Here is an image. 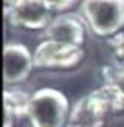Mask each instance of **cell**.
Masks as SVG:
<instances>
[{"instance_id": "6da1fadb", "label": "cell", "mask_w": 124, "mask_h": 127, "mask_svg": "<svg viewBox=\"0 0 124 127\" xmlns=\"http://www.w3.org/2000/svg\"><path fill=\"white\" fill-rule=\"evenodd\" d=\"M69 113V100L58 89L42 87L29 98L27 120L31 127H66Z\"/></svg>"}, {"instance_id": "7a4b0ae2", "label": "cell", "mask_w": 124, "mask_h": 127, "mask_svg": "<svg viewBox=\"0 0 124 127\" xmlns=\"http://www.w3.org/2000/svg\"><path fill=\"white\" fill-rule=\"evenodd\" d=\"M80 9L86 24L97 36L111 38L124 26V0H86Z\"/></svg>"}, {"instance_id": "9c48e42d", "label": "cell", "mask_w": 124, "mask_h": 127, "mask_svg": "<svg viewBox=\"0 0 124 127\" xmlns=\"http://www.w3.org/2000/svg\"><path fill=\"white\" fill-rule=\"evenodd\" d=\"M102 78L106 85H111L124 100V64L117 62L102 69Z\"/></svg>"}, {"instance_id": "7c38bea8", "label": "cell", "mask_w": 124, "mask_h": 127, "mask_svg": "<svg viewBox=\"0 0 124 127\" xmlns=\"http://www.w3.org/2000/svg\"><path fill=\"white\" fill-rule=\"evenodd\" d=\"M66 127H79V125H73V124H69V125H66Z\"/></svg>"}, {"instance_id": "52a82bcc", "label": "cell", "mask_w": 124, "mask_h": 127, "mask_svg": "<svg viewBox=\"0 0 124 127\" xmlns=\"http://www.w3.org/2000/svg\"><path fill=\"white\" fill-rule=\"evenodd\" d=\"M44 40H55V42L82 47V44L86 40V26L77 15H69V13L58 15L46 27Z\"/></svg>"}, {"instance_id": "8992f818", "label": "cell", "mask_w": 124, "mask_h": 127, "mask_svg": "<svg viewBox=\"0 0 124 127\" xmlns=\"http://www.w3.org/2000/svg\"><path fill=\"white\" fill-rule=\"evenodd\" d=\"M35 67L33 53L24 44H7L4 47V84H20Z\"/></svg>"}, {"instance_id": "3957f363", "label": "cell", "mask_w": 124, "mask_h": 127, "mask_svg": "<svg viewBox=\"0 0 124 127\" xmlns=\"http://www.w3.org/2000/svg\"><path fill=\"white\" fill-rule=\"evenodd\" d=\"M4 15L13 27L40 31L53 22V9L48 0H13L5 2Z\"/></svg>"}, {"instance_id": "8fae6325", "label": "cell", "mask_w": 124, "mask_h": 127, "mask_svg": "<svg viewBox=\"0 0 124 127\" xmlns=\"http://www.w3.org/2000/svg\"><path fill=\"white\" fill-rule=\"evenodd\" d=\"M51 9L53 11H66L69 7H73L75 2H71V0H66V2H58V0H55V2H49Z\"/></svg>"}, {"instance_id": "30bf717a", "label": "cell", "mask_w": 124, "mask_h": 127, "mask_svg": "<svg viewBox=\"0 0 124 127\" xmlns=\"http://www.w3.org/2000/svg\"><path fill=\"white\" fill-rule=\"evenodd\" d=\"M108 44L113 51V55L117 56V60L124 64V33H117L115 36L108 38Z\"/></svg>"}, {"instance_id": "277c9868", "label": "cell", "mask_w": 124, "mask_h": 127, "mask_svg": "<svg viewBox=\"0 0 124 127\" xmlns=\"http://www.w3.org/2000/svg\"><path fill=\"white\" fill-rule=\"evenodd\" d=\"M82 58H84L82 47L55 40H42L33 51L35 67L42 69H69L79 65Z\"/></svg>"}, {"instance_id": "ba28073f", "label": "cell", "mask_w": 124, "mask_h": 127, "mask_svg": "<svg viewBox=\"0 0 124 127\" xmlns=\"http://www.w3.org/2000/svg\"><path fill=\"white\" fill-rule=\"evenodd\" d=\"M31 95L16 89H5L2 93V127H15L16 120L27 116V105Z\"/></svg>"}, {"instance_id": "5b68a950", "label": "cell", "mask_w": 124, "mask_h": 127, "mask_svg": "<svg viewBox=\"0 0 124 127\" xmlns=\"http://www.w3.org/2000/svg\"><path fill=\"white\" fill-rule=\"evenodd\" d=\"M111 113L110 103L99 89L77 100L69 113V124L79 127H102L106 116Z\"/></svg>"}]
</instances>
